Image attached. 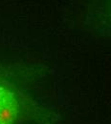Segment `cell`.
<instances>
[{
    "mask_svg": "<svg viewBox=\"0 0 111 124\" xmlns=\"http://www.w3.org/2000/svg\"><path fill=\"white\" fill-rule=\"evenodd\" d=\"M18 111L16 93L8 86L0 83V124H14Z\"/></svg>",
    "mask_w": 111,
    "mask_h": 124,
    "instance_id": "obj_1",
    "label": "cell"
}]
</instances>
